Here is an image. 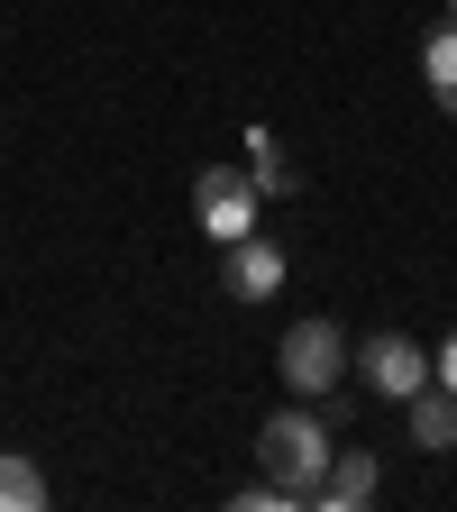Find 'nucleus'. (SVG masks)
I'll return each instance as SVG.
<instances>
[{
    "label": "nucleus",
    "instance_id": "obj_8",
    "mask_svg": "<svg viewBox=\"0 0 457 512\" xmlns=\"http://www.w3.org/2000/svg\"><path fill=\"white\" fill-rule=\"evenodd\" d=\"M421 83H430V101L457 119V19H448V28H430V46H421Z\"/></svg>",
    "mask_w": 457,
    "mask_h": 512
},
{
    "label": "nucleus",
    "instance_id": "obj_2",
    "mask_svg": "<svg viewBox=\"0 0 457 512\" xmlns=\"http://www.w3.org/2000/svg\"><path fill=\"white\" fill-rule=\"evenodd\" d=\"M275 375H284V394L293 403H320V394H339V375H348V330L339 320H293L284 348H275Z\"/></svg>",
    "mask_w": 457,
    "mask_h": 512
},
{
    "label": "nucleus",
    "instance_id": "obj_6",
    "mask_svg": "<svg viewBox=\"0 0 457 512\" xmlns=\"http://www.w3.org/2000/svg\"><path fill=\"white\" fill-rule=\"evenodd\" d=\"M375 448H339L330 458V476H320V494H311V512H366L375 503Z\"/></svg>",
    "mask_w": 457,
    "mask_h": 512
},
{
    "label": "nucleus",
    "instance_id": "obj_1",
    "mask_svg": "<svg viewBox=\"0 0 457 512\" xmlns=\"http://www.w3.org/2000/svg\"><path fill=\"white\" fill-rule=\"evenodd\" d=\"M330 430H320V412L311 403H293V412H275L266 430H256V467H266V485H284L293 503H311L320 494V476H330Z\"/></svg>",
    "mask_w": 457,
    "mask_h": 512
},
{
    "label": "nucleus",
    "instance_id": "obj_4",
    "mask_svg": "<svg viewBox=\"0 0 457 512\" xmlns=\"http://www.w3.org/2000/svg\"><path fill=\"white\" fill-rule=\"evenodd\" d=\"M220 293H229V302H275V293H284V247H275L266 229L229 238V247H220Z\"/></svg>",
    "mask_w": 457,
    "mask_h": 512
},
{
    "label": "nucleus",
    "instance_id": "obj_9",
    "mask_svg": "<svg viewBox=\"0 0 457 512\" xmlns=\"http://www.w3.org/2000/svg\"><path fill=\"white\" fill-rule=\"evenodd\" d=\"M0 512H46V476L28 448H0Z\"/></svg>",
    "mask_w": 457,
    "mask_h": 512
},
{
    "label": "nucleus",
    "instance_id": "obj_11",
    "mask_svg": "<svg viewBox=\"0 0 457 512\" xmlns=\"http://www.w3.org/2000/svg\"><path fill=\"white\" fill-rule=\"evenodd\" d=\"M430 375H439V384H448V394H457V330H448V348L430 357Z\"/></svg>",
    "mask_w": 457,
    "mask_h": 512
},
{
    "label": "nucleus",
    "instance_id": "obj_10",
    "mask_svg": "<svg viewBox=\"0 0 457 512\" xmlns=\"http://www.w3.org/2000/svg\"><path fill=\"white\" fill-rule=\"evenodd\" d=\"M247 156H256V165H247V174H256V192H302V174L284 165V147L266 138V128H256V138H247Z\"/></svg>",
    "mask_w": 457,
    "mask_h": 512
},
{
    "label": "nucleus",
    "instance_id": "obj_5",
    "mask_svg": "<svg viewBox=\"0 0 457 512\" xmlns=\"http://www.w3.org/2000/svg\"><path fill=\"white\" fill-rule=\"evenodd\" d=\"M357 375L375 384V394H384V403H412V394H421V384H430V357H421V348H412L403 330H375V339L357 348Z\"/></svg>",
    "mask_w": 457,
    "mask_h": 512
},
{
    "label": "nucleus",
    "instance_id": "obj_7",
    "mask_svg": "<svg viewBox=\"0 0 457 512\" xmlns=\"http://www.w3.org/2000/svg\"><path fill=\"white\" fill-rule=\"evenodd\" d=\"M403 430H412V448H430V458H448V448H457V394H448L439 375L403 403Z\"/></svg>",
    "mask_w": 457,
    "mask_h": 512
},
{
    "label": "nucleus",
    "instance_id": "obj_12",
    "mask_svg": "<svg viewBox=\"0 0 457 512\" xmlns=\"http://www.w3.org/2000/svg\"><path fill=\"white\" fill-rule=\"evenodd\" d=\"M448 10H457V0H448Z\"/></svg>",
    "mask_w": 457,
    "mask_h": 512
},
{
    "label": "nucleus",
    "instance_id": "obj_3",
    "mask_svg": "<svg viewBox=\"0 0 457 512\" xmlns=\"http://www.w3.org/2000/svg\"><path fill=\"white\" fill-rule=\"evenodd\" d=\"M256 202H266V192H256V174H238V165H202L192 174V220H202V238H247L256 229Z\"/></svg>",
    "mask_w": 457,
    "mask_h": 512
}]
</instances>
